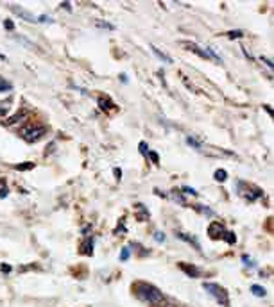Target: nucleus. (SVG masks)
Returning a JSON list of instances; mask_svg holds the SVG:
<instances>
[{
	"instance_id": "f257e3e1",
	"label": "nucleus",
	"mask_w": 274,
	"mask_h": 307,
	"mask_svg": "<svg viewBox=\"0 0 274 307\" xmlns=\"http://www.w3.org/2000/svg\"><path fill=\"white\" fill-rule=\"evenodd\" d=\"M133 291L140 300L147 302V304H161L163 302V295L158 287H154L152 284H147V282H136L133 286Z\"/></svg>"
},
{
	"instance_id": "f03ea898",
	"label": "nucleus",
	"mask_w": 274,
	"mask_h": 307,
	"mask_svg": "<svg viewBox=\"0 0 274 307\" xmlns=\"http://www.w3.org/2000/svg\"><path fill=\"white\" fill-rule=\"evenodd\" d=\"M237 189H238V195L244 196V198H247L249 202H254V200H258V198L264 196V191H262L258 186L247 184V182H244V180H240V182L237 184Z\"/></svg>"
},
{
	"instance_id": "7ed1b4c3",
	"label": "nucleus",
	"mask_w": 274,
	"mask_h": 307,
	"mask_svg": "<svg viewBox=\"0 0 274 307\" xmlns=\"http://www.w3.org/2000/svg\"><path fill=\"white\" fill-rule=\"evenodd\" d=\"M202 287H204V289H206V291H208L219 304H222L224 307L229 305V298H228V293H226L224 287H221L219 284H213V282H204Z\"/></svg>"
},
{
	"instance_id": "20e7f679",
	"label": "nucleus",
	"mask_w": 274,
	"mask_h": 307,
	"mask_svg": "<svg viewBox=\"0 0 274 307\" xmlns=\"http://www.w3.org/2000/svg\"><path fill=\"white\" fill-rule=\"evenodd\" d=\"M45 132H47V127H31V129H25V131H23V138H25L29 143H32V141L40 139Z\"/></svg>"
},
{
	"instance_id": "39448f33",
	"label": "nucleus",
	"mask_w": 274,
	"mask_h": 307,
	"mask_svg": "<svg viewBox=\"0 0 274 307\" xmlns=\"http://www.w3.org/2000/svg\"><path fill=\"white\" fill-rule=\"evenodd\" d=\"M224 234H226V229H224V225L221 222H211L208 225V236L211 239H222Z\"/></svg>"
},
{
	"instance_id": "423d86ee",
	"label": "nucleus",
	"mask_w": 274,
	"mask_h": 307,
	"mask_svg": "<svg viewBox=\"0 0 274 307\" xmlns=\"http://www.w3.org/2000/svg\"><path fill=\"white\" fill-rule=\"evenodd\" d=\"M93 237L92 236H88V237H84V241L81 243V254H84V256H92L93 254Z\"/></svg>"
},
{
	"instance_id": "0eeeda50",
	"label": "nucleus",
	"mask_w": 274,
	"mask_h": 307,
	"mask_svg": "<svg viewBox=\"0 0 274 307\" xmlns=\"http://www.w3.org/2000/svg\"><path fill=\"white\" fill-rule=\"evenodd\" d=\"M178 266L186 273L188 277H201V270L197 266H194V264H186V263H179Z\"/></svg>"
},
{
	"instance_id": "6e6552de",
	"label": "nucleus",
	"mask_w": 274,
	"mask_h": 307,
	"mask_svg": "<svg viewBox=\"0 0 274 307\" xmlns=\"http://www.w3.org/2000/svg\"><path fill=\"white\" fill-rule=\"evenodd\" d=\"M99 107L102 111H108V109H115V104H113V100L108 95H100L99 97Z\"/></svg>"
},
{
	"instance_id": "1a4fd4ad",
	"label": "nucleus",
	"mask_w": 274,
	"mask_h": 307,
	"mask_svg": "<svg viewBox=\"0 0 274 307\" xmlns=\"http://www.w3.org/2000/svg\"><path fill=\"white\" fill-rule=\"evenodd\" d=\"M176 236L179 237L181 241H186V243H190V245H194V248L197 250V252H201V245L197 243V239L194 237V236H188V234H183V232H176Z\"/></svg>"
},
{
	"instance_id": "9d476101",
	"label": "nucleus",
	"mask_w": 274,
	"mask_h": 307,
	"mask_svg": "<svg viewBox=\"0 0 274 307\" xmlns=\"http://www.w3.org/2000/svg\"><path fill=\"white\" fill-rule=\"evenodd\" d=\"M135 211H136V220L138 222H145V220H149V211L145 209V205L143 204H138Z\"/></svg>"
},
{
	"instance_id": "9b49d317",
	"label": "nucleus",
	"mask_w": 274,
	"mask_h": 307,
	"mask_svg": "<svg viewBox=\"0 0 274 307\" xmlns=\"http://www.w3.org/2000/svg\"><path fill=\"white\" fill-rule=\"evenodd\" d=\"M13 13L18 14L20 18H25V20H29V21H34V16H32L31 13H27L25 9H22V7H13Z\"/></svg>"
},
{
	"instance_id": "f8f14e48",
	"label": "nucleus",
	"mask_w": 274,
	"mask_h": 307,
	"mask_svg": "<svg viewBox=\"0 0 274 307\" xmlns=\"http://www.w3.org/2000/svg\"><path fill=\"white\" fill-rule=\"evenodd\" d=\"M151 48H152V52H154V55H156L158 59H161V61H163V63H169V64H170V63H172V59H170L169 55H165L163 52H159L158 48H156V47H152V45H151Z\"/></svg>"
},
{
	"instance_id": "ddd939ff",
	"label": "nucleus",
	"mask_w": 274,
	"mask_h": 307,
	"mask_svg": "<svg viewBox=\"0 0 274 307\" xmlns=\"http://www.w3.org/2000/svg\"><path fill=\"white\" fill-rule=\"evenodd\" d=\"M251 293H253V295H256V297H265V295H267L265 287L258 286V284H253V286H251Z\"/></svg>"
},
{
	"instance_id": "4468645a",
	"label": "nucleus",
	"mask_w": 274,
	"mask_h": 307,
	"mask_svg": "<svg viewBox=\"0 0 274 307\" xmlns=\"http://www.w3.org/2000/svg\"><path fill=\"white\" fill-rule=\"evenodd\" d=\"M213 179H215L217 182H224V180L228 179V172H226V170H217V172L213 173Z\"/></svg>"
},
{
	"instance_id": "2eb2a0df",
	"label": "nucleus",
	"mask_w": 274,
	"mask_h": 307,
	"mask_svg": "<svg viewBox=\"0 0 274 307\" xmlns=\"http://www.w3.org/2000/svg\"><path fill=\"white\" fill-rule=\"evenodd\" d=\"M11 89H13V84L6 81L4 77H0V91H11Z\"/></svg>"
},
{
	"instance_id": "dca6fc26",
	"label": "nucleus",
	"mask_w": 274,
	"mask_h": 307,
	"mask_svg": "<svg viewBox=\"0 0 274 307\" xmlns=\"http://www.w3.org/2000/svg\"><path fill=\"white\" fill-rule=\"evenodd\" d=\"M224 239H226L229 245H235V243H237V236H235V232H228V230H226V234H224Z\"/></svg>"
},
{
	"instance_id": "f3484780",
	"label": "nucleus",
	"mask_w": 274,
	"mask_h": 307,
	"mask_svg": "<svg viewBox=\"0 0 274 307\" xmlns=\"http://www.w3.org/2000/svg\"><path fill=\"white\" fill-rule=\"evenodd\" d=\"M14 168H16V170H32V168H34V163H22V164H16Z\"/></svg>"
},
{
	"instance_id": "a211bd4d",
	"label": "nucleus",
	"mask_w": 274,
	"mask_h": 307,
	"mask_svg": "<svg viewBox=\"0 0 274 307\" xmlns=\"http://www.w3.org/2000/svg\"><path fill=\"white\" fill-rule=\"evenodd\" d=\"M186 143L190 145V146H194V148H201V143L195 139V138H192V136H188L186 138Z\"/></svg>"
},
{
	"instance_id": "6ab92c4d",
	"label": "nucleus",
	"mask_w": 274,
	"mask_h": 307,
	"mask_svg": "<svg viewBox=\"0 0 274 307\" xmlns=\"http://www.w3.org/2000/svg\"><path fill=\"white\" fill-rule=\"evenodd\" d=\"M22 116H23L22 113H16L14 116H13V118H9V120H6V122H4V125H11V123L18 122V120H22Z\"/></svg>"
},
{
	"instance_id": "aec40b11",
	"label": "nucleus",
	"mask_w": 274,
	"mask_h": 307,
	"mask_svg": "<svg viewBox=\"0 0 274 307\" xmlns=\"http://www.w3.org/2000/svg\"><path fill=\"white\" fill-rule=\"evenodd\" d=\"M226 36H229L231 40H237V38H242V31H229L226 32Z\"/></svg>"
},
{
	"instance_id": "412c9836",
	"label": "nucleus",
	"mask_w": 274,
	"mask_h": 307,
	"mask_svg": "<svg viewBox=\"0 0 274 307\" xmlns=\"http://www.w3.org/2000/svg\"><path fill=\"white\" fill-rule=\"evenodd\" d=\"M129 257H131V252H129V248L126 246V248L122 250V254H120V261H127Z\"/></svg>"
},
{
	"instance_id": "4be33fe9",
	"label": "nucleus",
	"mask_w": 274,
	"mask_h": 307,
	"mask_svg": "<svg viewBox=\"0 0 274 307\" xmlns=\"http://www.w3.org/2000/svg\"><path fill=\"white\" fill-rule=\"evenodd\" d=\"M138 148H140V154H142V155H147L149 148H147V143H145V141H142V143L138 145Z\"/></svg>"
},
{
	"instance_id": "5701e85b",
	"label": "nucleus",
	"mask_w": 274,
	"mask_h": 307,
	"mask_svg": "<svg viewBox=\"0 0 274 307\" xmlns=\"http://www.w3.org/2000/svg\"><path fill=\"white\" fill-rule=\"evenodd\" d=\"M147 155L151 157V159H152V163H154V164H158V163H159V157H158V154H156V152L149 150V152H147Z\"/></svg>"
},
{
	"instance_id": "b1692460",
	"label": "nucleus",
	"mask_w": 274,
	"mask_h": 307,
	"mask_svg": "<svg viewBox=\"0 0 274 307\" xmlns=\"http://www.w3.org/2000/svg\"><path fill=\"white\" fill-rule=\"evenodd\" d=\"M154 239H156L158 243H163V241H165V234L159 232V230H156V232H154Z\"/></svg>"
},
{
	"instance_id": "393cba45",
	"label": "nucleus",
	"mask_w": 274,
	"mask_h": 307,
	"mask_svg": "<svg viewBox=\"0 0 274 307\" xmlns=\"http://www.w3.org/2000/svg\"><path fill=\"white\" fill-rule=\"evenodd\" d=\"M183 191H185V193H190L192 196H197V191L192 189V188H188V186H183Z\"/></svg>"
},
{
	"instance_id": "a878e982",
	"label": "nucleus",
	"mask_w": 274,
	"mask_h": 307,
	"mask_svg": "<svg viewBox=\"0 0 274 307\" xmlns=\"http://www.w3.org/2000/svg\"><path fill=\"white\" fill-rule=\"evenodd\" d=\"M4 27H6L7 31H13V29H14V23H13L11 20H6L4 21Z\"/></svg>"
},
{
	"instance_id": "bb28decb",
	"label": "nucleus",
	"mask_w": 274,
	"mask_h": 307,
	"mask_svg": "<svg viewBox=\"0 0 274 307\" xmlns=\"http://www.w3.org/2000/svg\"><path fill=\"white\" fill-rule=\"evenodd\" d=\"M262 61H264L265 64H267V66L271 68V70H272V68H274V64H272V61H271V59H267V57H262Z\"/></svg>"
},
{
	"instance_id": "cd10ccee",
	"label": "nucleus",
	"mask_w": 274,
	"mask_h": 307,
	"mask_svg": "<svg viewBox=\"0 0 274 307\" xmlns=\"http://www.w3.org/2000/svg\"><path fill=\"white\" fill-rule=\"evenodd\" d=\"M97 25H99V27H108V29H111V31H113V29H115V27H113V25H109V23H104V21H99V23H97Z\"/></svg>"
},
{
	"instance_id": "c85d7f7f",
	"label": "nucleus",
	"mask_w": 274,
	"mask_h": 307,
	"mask_svg": "<svg viewBox=\"0 0 274 307\" xmlns=\"http://www.w3.org/2000/svg\"><path fill=\"white\" fill-rule=\"evenodd\" d=\"M0 270H2L4 273H9V271H11V266H9V264H2V268H0Z\"/></svg>"
},
{
	"instance_id": "c756f323",
	"label": "nucleus",
	"mask_w": 274,
	"mask_h": 307,
	"mask_svg": "<svg viewBox=\"0 0 274 307\" xmlns=\"http://www.w3.org/2000/svg\"><path fill=\"white\" fill-rule=\"evenodd\" d=\"M38 20H40V21H52V18H50V16H47V14H43V16H40Z\"/></svg>"
},
{
	"instance_id": "7c9ffc66",
	"label": "nucleus",
	"mask_w": 274,
	"mask_h": 307,
	"mask_svg": "<svg viewBox=\"0 0 274 307\" xmlns=\"http://www.w3.org/2000/svg\"><path fill=\"white\" fill-rule=\"evenodd\" d=\"M113 173H115V177H116V179H122V172H120L118 168H115V170H113Z\"/></svg>"
},
{
	"instance_id": "2f4dec72",
	"label": "nucleus",
	"mask_w": 274,
	"mask_h": 307,
	"mask_svg": "<svg viewBox=\"0 0 274 307\" xmlns=\"http://www.w3.org/2000/svg\"><path fill=\"white\" fill-rule=\"evenodd\" d=\"M6 196H7V189L2 188V189H0V198H6Z\"/></svg>"
},
{
	"instance_id": "473e14b6",
	"label": "nucleus",
	"mask_w": 274,
	"mask_h": 307,
	"mask_svg": "<svg viewBox=\"0 0 274 307\" xmlns=\"http://www.w3.org/2000/svg\"><path fill=\"white\" fill-rule=\"evenodd\" d=\"M61 6H63V7H66V11H72V9H70V4H68V2H65V4H61Z\"/></svg>"
},
{
	"instance_id": "72a5a7b5",
	"label": "nucleus",
	"mask_w": 274,
	"mask_h": 307,
	"mask_svg": "<svg viewBox=\"0 0 274 307\" xmlns=\"http://www.w3.org/2000/svg\"><path fill=\"white\" fill-rule=\"evenodd\" d=\"M265 109H267V113L269 114H272V107H271V105H265Z\"/></svg>"
}]
</instances>
